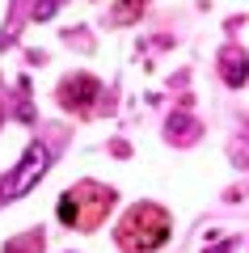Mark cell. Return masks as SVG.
<instances>
[{
	"label": "cell",
	"mask_w": 249,
	"mask_h": 253,
	"mask_svg": "<svg viewBox=\"0 0 249 253\" xmlns=\"http://www.w3.org/2000/svg\"><path fill=\"white\" fill-rule=\"evenodd\" d=\"M98 93H101V84H98V76H89V72H76V76H68V81L59 84V101L68 110H76V114H85V110L98 101Z\"/></svg>",
	"instance_id": "277c9868"
},
{
	"label": "cell",
	"mask_w": 249,
	"mask_h": 253,
	"mask_svg": "<svg viewBox=\"0 0 249 253\" xmlns=\"http://www.w3.org/2000/svg\"><path fill=\"white\" fill-rule=\"evenodd\" d=\"M169 232H173L169 215L156 203H140V207H131L123 215L114 236H118V249L123 253H152V249H160V245L169 241Z\"/></svg>",
	"instance_id": "6da1fadb"
},
{
	"label": "cell",
	"mask_w": 249,
	"mask_h": 253,
	"mask_svg": "<svg viewBox=\"0 0 249 253\" xmlns=\"http://www.w3.org/2000/svg\"><path fill=\"white\" fill-rule=\"evenodd\" d=\"M144 4H148V0H118V4H114V21H118V26L135 21V17L144 13Z\"/></svg>",
	"instance_id": "8992f818"
},
{
	"label": "cell",
	"mask_w": 249,
	"mask_h": 253,
	"mask_svg": "<svg viewBox=\"0 0 249 253\" xmlns=\"http://www.w3.org/2000/svg\"><path fill=\"white\" fill-rule=\"evenodd\" d=\"M47 169H51V152H47L43 144H34L26 156H21V165L13 169V177L0 181V199H21L26 190H34V181L43 177Z\"/></svg>",
	"instance_id": "3957f363"
},
{
	"label": "cell",
	"mask_w": 249,
	"mask_h": 253,
	"mask_svg": "<svg viewBox=\"0 0 249 253\" xmlns=\"http://www.w3.org/2000/svg\"><path fill=\"white\" fill-rule=\"evenodd\" d=\"M114 207V190L110 186H93V181H80L76 190H68L59 203H55V215L59 224L80 228V232H93V228L106 219V211Z\"/></svg>",
	"instance_id": "7a4b0ae2"
},
{
	"label": "cell",
	"mask_w": 249,
	"mask_h": 253,
	"mask_svg": "<svg viewBox=\"0 0 249 253\" xmlns=\"http://www.w3.org/2000/svg\"><path fill=\"white\" fill-rule=\"evenodd\" d=\"M232 249V241H224V245H215V249H207V253H228Z\"/></svg>",
	"instance_id": "9c48e42d"
},
{
	"label": "cell",
	"mask_w": 249,
	"mask_h": 253,
	"mask_svg": "<svg viewBox=\"0 0 249 253\" xmlns=\"http://www.w3.org/2000/svg\"><path fill=\"white\" fill-rule=\"evenodd\" d=\"M51 13H55V0H38L34 4V17H51Z\"/></svg>",
	"instance_id": "ba28073f"
},
{
	"label": "cell",
	"mask_w": 249,
	"mask_h": 253,
	"mask_svg": "<svg viewBox=\"0 0 249 253\" xmlns=\"http://www.w3.org/2000/svg\"><path fill=\"white\" fill-rule=\"evenodd\" d=\"M38 249H43V232H30V236H21V241L4 245V253H38Z\"/></svg>",
	"instance_id": "52a82bcc"
},
{
	"label": "cell",
	"mask_w": 249,
	"mask_h": 253,
	"mask_svg": "<svg viewBox=\"0 0 249 253\" xmlns=\"http://www.w3.org/2000/svg\"><path fill=\"white\" fill-rule=\"evenodd\" d=\"M220 68H224V81H228L232 89H241V84H245V76H249L245 51H224V55H220Z\"/></svg>",
	"instance_id": "5b68a950"
}]
</instances>
